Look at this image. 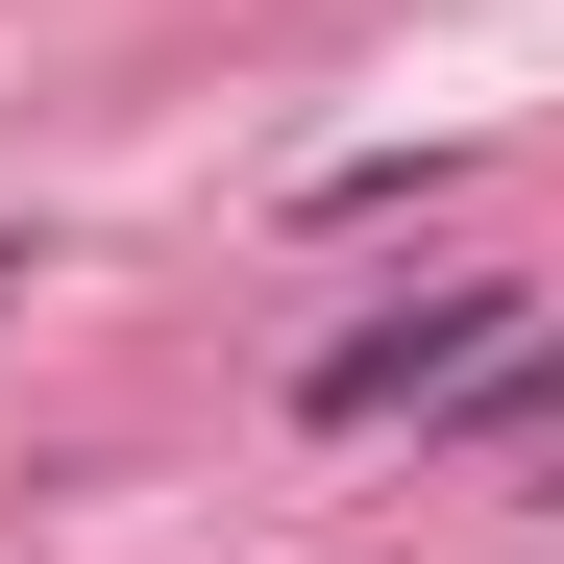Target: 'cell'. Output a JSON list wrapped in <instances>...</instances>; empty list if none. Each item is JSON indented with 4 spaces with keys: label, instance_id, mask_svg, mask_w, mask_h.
<instances>
[{
    "label": "cell",
    "instance_id": "1",
    "mask_svg": "<svg viewBox=\"0 0 564 564\" xmlns=\"http://www.w3.org/2000/svg\"><path fill=\"white\" fill-rule=\"evenodd\" d=\"M491 344H516V295H491V270H442V295H393V319H344V344L295 368V393H319V417H417V393H466Z\"/></svg>",
    "mask_w": 564,
    "mask_h": 564
}]
</instances>
